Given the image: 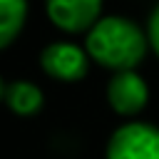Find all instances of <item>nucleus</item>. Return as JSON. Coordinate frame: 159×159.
<instances>
[{
	"mask_svg": "<svg viewBox=\"0 0 159 159\" xmlns=\"http://www.w3.org/2000/svg\"><path fill=\"white\" fill-rule=\"evenodd\" d=\"M87 55L107 70H132L147 52V40L139 27L124 17H102L87 32Z\"/></svg>",
	"mask_w": 159,
	"mask_h": 159,
	"instance_id": "1",
	"label": "nucleus"
},
{
	"mask_svg": "<svg viewBox=\"0 0 159 159\" xmlns=\"http://www.w3.org/2000/svg\"><path fill=\"white\" fill-rule=\"evenodd\" d=\"M107 159H159V127L144 122L119 127L107 144Z\"/></svg>",
	"mask_w": 159,
	"mask_h": 159,
	"instance_id": "2",
	"label": "nucleus"
},
{
	"mask_svg": "<svg viewBox=\"0 0 159 159\" xmlns=\"http://www.w3.org/2000/svg\"><path fill=\"white\" fill-rule=\"evenodd\" d=\"M40 65L50 77L65 80V82H75V80H82L87 75V55L72 42L47 45L42 50Z\"/></svg>",
	"mask_w": 159,
	"mask_h": 159,
	"instance_id": "3",
	"label": "nucleus"
},
{
	"mask_svg": "<svg viewBox=\"0 0 159 159\" xmlns=\"http://www.w3.org/2000/svg\"><path fill=\"white\" fill-rule=\"evenodd\" d=\"M102 0H47L50 20L65 32H82L97 25Z\"/></svg>",
	"mask_w": 159,
	"mask_h": 159,
	"instance_id": "4",
	"label": "nucleus"
},
{
	"mask_svg": "<svg viewBox=\"0 0 159 159\" xmlns=\"http://www.w3.org/2000/svg\"><path fill=\"white\" fill-rule=\"evenodd\" d=\"M107 99L112 104L114 112L119 114H137L139 109H144L147 99H149V89H147V82L132 72V70H124V72H117L107 87Z\"/></svg>",
	"mask_w": 159,
	"mask_h": 159,
	"instance_id": "5",
	"label": "nucleus"
},
{
	"mask_svg": "<svg viewBox=\"0 0 159 159\" xmlns=\"http://www.w3.org/2000/svg\"><path fill=\"white\" fill-rule=\"evenodd\" d=\"M5 102L15 114L30 117L35 112H40L42 107V92L32 84V82H12L10 87H5Z\"/></svg>",
	"mask_w": 159,
	"mask_h": 159,
	"instance_id": "6",
	"label": "nucleus"
},
{
	"mask_svg": "<svg viewBox=\"0 0 159 159\" xmlns=\"http://www.w3.org/2000/svg\"><path fill=\"white\" fill-rule=\"evenodd\" d=\"M27 17V0H0V50L7 47L22 30Z\"/></svg>",
	"mask_w": 159,
	"mask_h": 159,
	"instance_id": "7",
	"label": "nucleus"
},
{
	"mask_svg": "<svg viewBox=\"0 0 159 159\" xmlns=\"http://www.w3.org/2000/svg\"><path fill=\"white\" fill-rule=\"evenodd\" d=\"M149 42H152L154 52L159 55V5L154 7V12L149 17Z\"/></svg>",
	"mask_w": 159,
	"mask_h": 159,
	"instance_id": "8",
	"label": "nucleus"
},
{
	"mask_svg": "<svg viewBox=\"0 0 159 159\" xmlns=\"http://www.w3.org/2000/svg\"><path fill=\"white\" fill-rule=\"evenodd\" d=\"M0 97H5V87H2V80H0Z\"/></svg>",
	"mask_w": 159,
	"mask_h": 159,
	"instance_id": "9",
	"label": "nucleus"
}]
</instances>
